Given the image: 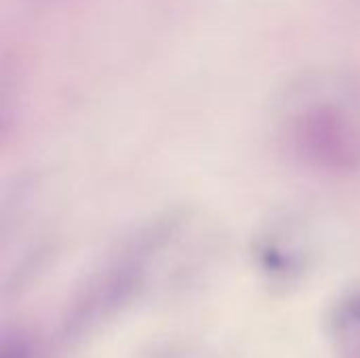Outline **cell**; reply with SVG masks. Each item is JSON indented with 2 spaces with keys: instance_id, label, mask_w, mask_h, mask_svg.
I'll return each instance as SVG.
<instances>
[{
  "instance_id": "1",
  "label": "cell",
  "mask_w": 360,
  "mask_h": 358,
  "mask_svg": "<svg viewBox=\"0 0 360 358\" xmlns=\"http://www.w3.org/2000/svg\"><path fill=\"white\" fill-rule=\"evenodd\" d=\"M167 228H154L127 245L74 298L59 325V342L76 344L120 314L141 291L150 264L167 241Z\"/></svg>"
},
{
  "instance_id": "2",
  "label": "cell",
  "mask_w": 360,
  "mask_h": 358,
  "mask_svg": "<svg viewBox=\"0 0 360 358\" xmlns=\"http://www.w3.org/2000/svg\"><path fill=\"white\" fill-rule=\"evenodd\" d=\"M327 331L340 357L360 350V285L335 300L329 312Z\"/></svg>"
},
{
  "instance_id": "3",
  "label": "cell",
  "mask_w": 360,
  "mask_h": 358,
  "mask_svg": "<svg viewBox=\"0 0 360 358\" xmlns=\"http://www.w3.org/2000/svg\"><path fill=\"white\" fill-rule=\"evenodd\" d=\"M2 358H40L34 342L17 331V333H6L2 340Z\"/></svg>"
}]
</instances>
